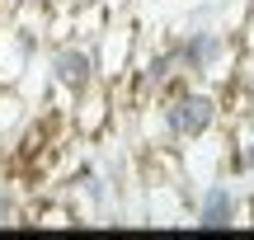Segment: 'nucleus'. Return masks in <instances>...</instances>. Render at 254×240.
Masks as SVG:
<instances>
[{
  "label": "nucleus",
  "instance_id": "obj_12",
  "mask_svg": "<svg viewBox=\"0 0 254 240\" xmlns=\"http://www.w3.org/2000/svg\"><path fill=\"white\" fill-rule=\"evenodd\" d=\"M136 5H155V0H136Z\"/></svg>",
  "mask_w": 254,
  "mask_h": 240
},
{
  "label": "nucleus",
  "instance_id": "obj_2",
  "mask_svg": "<svg viewBox=\"0 0 254 240\" xmlns=\"http://www.w3.org/2000/svg\"><path fill=\"white\" fill-rule=\"evenodd\" d=\"M47 80L62 94H71V99H80L85 90L104 85V66H99L94 43H85V38H62L57 47H47Z\"/></svg>",
  "mask_w": 254,
  "mask_h": 240
},
{
  "label": "nucleus",
  "instance_id": "obj_1",
  "mask_svg": "<svg viewBox=\"0 0 254 240\" xmlns=\"http://www.w3.org/2000/svg\"><path fill=\"white\" fill-rule=\"evenodd\" d=\"M155 122H160L165 141H174V146L207 141L221 127V99L212 90H202V85H179L174 80L155 99Z\"/></svg>",
  "mask_w": 254,
  "mask_h": 240
},
{
  "label": "nucleus",
  "instance_id": "obj_5",
  "mask_svg": "<svg viewBox=\"0 0 254 240\" xmlns=\"http://www.w3.org/2000/svg\"><path fill=\"white\" fill-rule=\"evenodd\" d=\"M132 75H136V94H141V99H160V94L179 80V66H174L170 47H155V52H146L141 61H136Z\"/></svg>",
  "mask_w": 254,
  "mask_h": 240
},
{
  "label": "nucleus",
  "instance_id": "obj_10",
  "mask_svg": "<svg viewBox=\"0 0 254 240\" xmlns=\"http://www.w3.org/2000/svg\"><path fill=\"white\" fill-rule=\"evenodd\" d=\"M19 212H24V207H19V193L9 184H0V226H14Z\"/></svg>",
  "mask_w": 254,
  "mask_h": 240
},
{
  "label": "nucleus",
  "instance_id": "obj_11",
  "mask_svg": "<svg viewBox=\"0 0 254 240\" xmlns=\"http://www.w3.org/2000/svg\"><path fill=\"white\" fill-rule=\"evenodd\" d=\"M231 170H236V175H254V141L231 151Z\"/></svg>",
  "mask_w": 254,
  "mask_h": 240
},
{
  "label": "nucleus",
  "instance_id": "obj_4",
  "mask_svg": "<svg viewBox=\"0 0 254 240\" xmlns=\"http://www.w3.org/2000/svg\"><path fill=\"white\" fill-rule=\"evenodd\" d=\"M240 217H245V198H240L226 179L202 184L198 193H193V203H189V222L202 226V231H231V226H240Z\"/></svg>",
  "mask_w": 254,
  "mask_h": 240
},
{
  "label": "nucleus",
  "instance_id": "obj_3",
  "mask_svg": "<svg viewBox=\"0 0 254 240\" xmlns=\"http://www.w3.org/2000/svg\"><path fill=\"white\" fill-rule=\"evenodd\" d=\"M170 57H174V66H179V75H189V80H202V75H212V71H217V66L231 57L226 28L193 19V24L170 43Z\"/></svg>",
  "mask_w": 254,
  "mask_h": 240
},
{
  "label": "nucleus",
  "instance_id": "obj_9",
  "mask_svg": "<svg viewBox=\"0 0 254 240\" xmlns=\"http://www.w3.org/2000/svg\"><path fill=\"white\" fill-rule=\"evenodd\" d=\"M19 122H24V99H19L14 90H0V141L14 137Z\"/></svg>",
  "mask_w": 254,
  "mask_h": 240
},
{
  "label": "nucleus",
  "instance_id": "obj_8",
  "mask_svg": "<svg viewBox=\"0 0 254 240\" xmlns=\"http://www.w3.org/2000/svg\"><path fill=\"white\" fill-rule=\"evenodd\" d=\"M38 47H43V38H38V28H28V24H19V28H9V57H14L19 66H28L38 57Z\"/></svg>",
  "mask_w": 254,
  "mask_h": 240
},
{
  "label": "nucleus",
  "instance_id": "obj_6",
  "mask_svg": "<svg viewBox=\"0 0 254 240\" xmlns=\"http://www.w3.org/2000/svg\"><path fill=\"white\" fill-rule=\"evenodd\" d=\"M109 118H113V99L104 94V85H94V90H85L75 99V132L80 137H99Z\"/></svg>",
  "mask_w": 254,
  "mask_h": 240
},
{
  "label": "nucleus",
  "instance_id": "obj_7",
  "mask_svg": "<svg viewBox=\"0 0 254 240\" xmlns=\"http://www.w3.org/2000/svg\"><path fill=\"white\" fill-rule=\"evenodd\" d=\"M71 198L80 207H90V212H109V198H113V188H109V179L99 175V170H85V175H75V184H71Z\"/></svg>",
  "mask_w": 254,
  "mask_h": 240
}]
</instances>
